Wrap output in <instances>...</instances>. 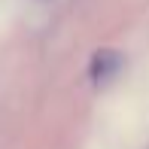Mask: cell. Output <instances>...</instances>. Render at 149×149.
<instances>
[{
    "label": "cell",
    "mask_w": 149,
    "mask_h": 149,
    "mask_svg": "<svg viewBox=\"0 0 149 149\" xmlns=\"http://www.w3.org/2000/svg\"><path fill=\"white\" fill-rule=\"evenodd\" d=\"M119 67H122V55L119 52L100 49V52H94V58H91V79L94 82H107Z\"/></svg>",
    "instance_id": "1"
}]
</instances>
